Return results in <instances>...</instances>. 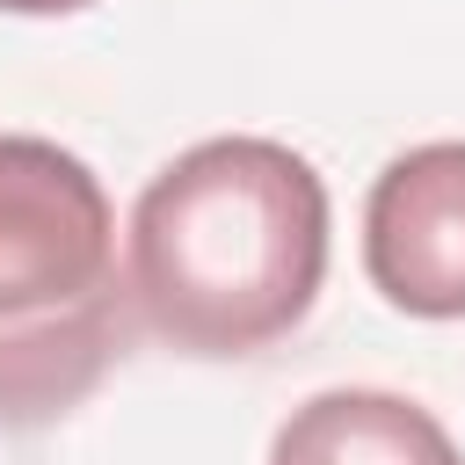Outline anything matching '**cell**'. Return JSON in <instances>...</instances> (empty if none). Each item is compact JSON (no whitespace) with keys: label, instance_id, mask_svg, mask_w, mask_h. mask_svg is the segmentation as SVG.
Wrapping results in <instances>:
<instances>
[{"label":"cell","instance_id":"obj_1","mask_svg":"<svg viewBox=\"0 0 465 465\" xmlns=\"http://www.w3.org/2000/svg\"><path fill=\"white\" fill-rule=\"evenodd\" d=\"M327 276V182L276 138L174 153L124 240L138 320L182 356H254L291 334Z\"/></svg>","mask_w":465,"mask_h":465},{"label":"cell","instance_id":"obj_2","mask_svg":"<svg viewBox=\"0 0 465 465\" xmlns=\"http://www.w3.org/2000/svg\"><path fill=\"white\" fill-rule=\"evenodd\" d=\"M131 320L94 167L51 138L0 131V429L80 407L124 356Z\"/></svg>","mask_w":465,"mask_h":465},{"label":"cell","instance_id":"obj_3","mask_svg":"<svg viewBox=\"0 0 465 465\" xmlns=\"http://www.w3.org/2000/svg\"><path fill=\"white\" fill-rule=\"evenodd\" d=\"M363 269L414 320H465V138L400 153L363 203Z\"/></svg>","mask_w":465,"mask_h":465},{"label":"cell","instance_id":"obj_4","mask_svg":"<svg viewBox=\"0 0 465 465\" xmlns=\"http://www.w3.org/2000/svg\"><path fill=\"white\" fill-rule=\"evenodd\" d=\"M269 465H465V458L450 429L407 392L334 385L291 407V421L269 443Z\"/></svg>","mask_w":465,"mask_h":465},{"label":"cell","instance_id":"obj_5","mask_svg":"<svg viewBox=\"0 0 465 465\" xmlns=\"http://www.w3.org/2000/svg\"><path fill=\"white\" fill-rule=\"evenodd\" d=\"M7 15H80L87 0H0Z\"/></svg>","mask_w":465,"mask_h":465}]
</instances>
